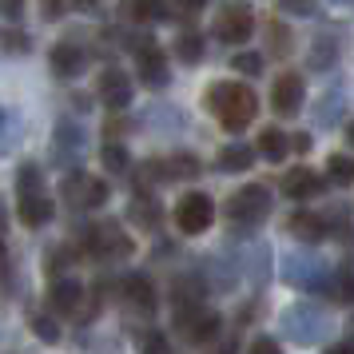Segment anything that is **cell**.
Wrapping results in <instances>:
<instances>
[{
	"instance_id": "obj_18",
	"label": "cell",
	"mask_w": 354,
	"mask_h": 354,
	"mask_svg": "<svg viewBox=\"0 0 354 354\" xmlns=\"http://www.w3.org/2000/svg\"><path fill=\"white\" fill-rule=\"evenodd\" d=\"M287 151H290V136H283L279 128L259 131V156H263V160L279 163V160H287Z\"/></svg>"
},
{
	"instance_id": "obj_5",
	"label": "cell",
	"mask_w": 354,
	"mask_h": 354,
	"mask_svg": "<svg viewBox=\"0 0 354 354\" xmlns=\"http://www.w3.org/2000/svg\"><path fill=\"white\" fill-rule=\"evenodd\" d=\"M211 223H215V203H211V195L187 192L176 203V227L183 235H199V231H207Z\"/></svg>"
},
{
	"instance_id": "obj_11",
	"label": "cell",
	"mask_w": 354,
	"mask_h": 354,
	"mask_svg": "<svg viewBox=\"0 0 354 354\" xmlns=\"http://www.w3.org/2000/svg\"><path fill=\"white\" fill-rule=\"evenodd\" d=\"M100 104L112 112H124L131 104V76H124L120 68H104L100 72Z\"/></svg>"
},
{
	"instance_id": "obj_42",
	"label": "cell",
	"mask_w": 354,
	"mask_h": 354,
	"mask_svg": "<svg viewBox=\"0 0 354 354\" xmlns=\"http://www.w3.org/2000/svg\"><path fill=\"white\" fill-rule=\"evenodd\" d=\"M351 335H354V319H351Z\"/></svg>"
},
{
	"instance_id": "obj_29",
	"label": "cell",
	"mask_w": 354,
	"mask_h": 354,
	"mask_svg": "<svg viewBox=\"0 0 354 354\" xmlns=\"http://www.w3.org/2000/svg\"><path fill=\"white\" fill-rule=\"evenodd\" d=\"M231 68L243 72V76H259V72H263V56H259V52H235V56H231Z\"/></svg>"
},
{
	"instance_id": "obj_16",
	"label": "cell",
	"mask_w": 354,
	"mask_h": 354,
	"mask_svg": "<svg viewBox=\"0 0 354 354\" xmlns=\"http://www.w3.org/2000/svg\"><path fill=\"white\" fill-rule=\"evenodd\" d=\"M52 219V203L44 192H32V195H20V223L24 227H44Z\"/></svg>"
},
{
	"instance_id": "obj_8",
	"label": "cell",
	"mask_w": 354,
	"mask_h": 354,
	"mask_svg": "<svg viewBox=\"0 0 354 354\" xmlns=\"http://www.w3.org/2000/svg\"><path fill=\"white\" fill-rule=\"evenodd\" d=\"M136 68H140V80H144L147 88H167V80H171L167 60H163V48H156L151 36L136 40Z\"/></svg>"
},
{
	"instance_id": "obj_33",
	"label": "cell",
	"mask_w": 354,
	"mask_h": 354,
	"mask_svg": "<svg viewBox=\"0 0 354 354\" xmlns=\"http://www.w3.org/2000/svg\"><path fill=\"white\" fill-rule=\"evenodd\" d=\"M283 12H295V17H315V0H283Z\"/></svg>"
},
{
	"instance_id": "obj_17",
	"label": "cell",
	"mask_w": 354,
	"mask_h": 354,
	"mask_svg": "<svg viewBox=\"0 0 354 354\" xmlns=\"http://www.w3.org/2000/svg\"><path fill=\"white\" fill-rule=\"evenodd\" d=\"M124 299H128L136 310H144V315H151V310H156V287L147 283L144 274H131L128 283H124Z\"/></svg>"
},
{
	"instance_id": "obj_28",
	"label": "cell",
	"mask_w": 354,
	"mask_h": 354,
	"mask_svg": "<svg viewBox=\"0 0 354 354\" xmlns=\"http://www.w3.org/2000/svg\"><path fill=\"white\" fill-rule=\"evenodd\" d=\"M100 160H104L108 171H128V167H131L128 151H124L120 144H104V147H100Z\"/></svg>"
},
{
	"instance_id": "obj_10",
	"label": "cell",
	"mask_w": 354,
	"mask_h": 354,
	"mask_svg": "<svg viewBox=\"0 0 354 354\" xmlns=\"http://www.w3.org/2000/svg\"><path fill=\"white\" fill-rule=\"evenodd\" d=\"M251 32H255V17L247 8H223L219 20H215V36L223 44H247Z\"/></svg>"
},
{
	"instance_id": "obj_7",
	"label": "cell",
	"mask_w": 354,
	"mask_h": 354,
	"mask_svg": "<svg viewBox=\"0 0 354 354\" xmlns=\"http://www.w3.org/2000/svg\"><path fill=\"white\" fill-rule=\"evenodd\" d=\"M84 128L76 120H60L56 131H52V160L60 163V167H76L84 156Z\"/></svg>"
},
{
	"instance_id": "obj_38",
	"label": "cell",
	"mask_w": 354,
	"mask_h": 354,
	"mask_svg": "<svg viewBox=\"0 0 354 354\" xmlns=\"http://www.w3.org/2000/svg\"><path fill=\"white\" fill-rule=\"evenodd\" d=\"M290 147H295V151H299V156H306V151H310V136H290Z\"/></svg>"
},
{
	"instance_id": "obj_1",
	"label": "cell",
	"mask_w": 354,
	"mask_h": 354,
	"mask_svg": "<svg viewBox=\"0 0 354 354\" xmlns=\"http://www.w3.org/2000/svg\"><path fill=\"white\" fill-rule=\"evenodd\" d=\"M207 108L215 112V120L227 131H243V128H251V120L259 112V96L239 80H223V84H211Z\"/></svg>"
},
{
	"instance_id": "obj_25",
	"label": "cell",
	"mask_w": 354,
	"mask_h": 354,
	"mask_svg": "<svg viewBox=\"0 0 354 354\" xmlns=\"http://www.w3.org/2000/svg\"><path fill=\"white\" fill-rule=\"evenodd\" d=\"M17 192L20 195H32V192H44V171L36 163H24L17 171Z\"/></svg>"
},
{
	"instance_id": "obj_9",
	"label": "cell",
	"mask_w": 354,
	"mask_h": 354,
	"mask_svg": "<svg viewBox=\"0 0 354 354\" xmlns=\"http://www.w3.org/2000/svg\"><path fill=\"white\" fill-rule=\"evenodd\" d=\"M303 96H306V88H303V76L299 72H283L271 84V108L279 115H295L303 108Z\"/></svg>"
},
{
	"instance_id": "obj_40",
	"label": "cell",
	"mask_w": 354,
	"mask_h": 354,
	"mask_svg": "<svg viewBox=\"0 0 354 354\" xmlns=\"http://www.w3.org/2000/svg\"><path fill=\"white\" fill-rule=\"evenodd\" d=\"M147 351H167V342H163V338L156 335V338H147Z\"/></svg>"
},
{
	"instance_id": "obj_22",
	"label": "cell",
	"mask_w": 354,
	"mask_h": 354,
	"mask_svg": "<svg viewBox=\"0 0 354 354\" xmlns=\"http://www.w3.org/2000/svg\"><path fill=\"white\" fill-rule=\"evenodd\" d=\"M128 17L140 20V24H151V20L167 17V8H163V0H131V4H128Z\"/></svg>"
},
{
	"instance_id": "obj_6",
	"label": "cell",
	"mask_w": 354,
	"mask_h": 354,
	"mask_svg": "<svg viewBox=\"0 0 354 354\" xmlns=\"http://www.w3.org/2000/svg\"><path fill=\"white\" fill-rule=\"evenodd\" d=\"M108 183L104 179H92V176H84V171H68L64 176V199L72 203V207H104L108 203Z\"/></svg>"
},
{
	"instance_id": "obj_13",
	"label": "cell",
	"mask_w": 354,
	"mask_h": 354,
	"mask_svg": "<svg viewBox=\"0 0 354 354\" xmlns=\"http://www.w3.org/2000/svg\"><path fill=\"white\" fill-rule=\"evenodd\" d=\"M48 303L56 315H80L84 306V287L76 283V279H56L48 290Z\"/></svg>"
},
{
	"instance_id": "obj_2",
	"label": "cell",
	"mask_w": 354,
	"mask_h": 354,
	"mask_svg": "<svg viewBox=\"0 0 354 354\" xmlns=\"http://www.w3.org/2000/svg\"><path fill=\"white\" fill-rule=\"evenodd\" d=\"M271 215V192L263 183H247L227 199V219L235 227H259Z\"/></svg>"
},
{
	"instance_id": "obj_15",
	"label": "cell",
	"mask_w": 354,
	"mask_h": 354,
	"mask_svg": "<svg viewBox=\"0 0 354 354\" xmlns=\"http://www.w3.org/2000/svg\"><path fill=\"white\" fill-rule=\"evenodd\" d=\"M287 231L295 235V239H306V243H319L330 235V227H326V219L322 215H315V211H295L287 219Z\"/></svg>"
},
{
	"instance_id": "obj_21",
	"label": "cell",
	"mask_w": 354,
	"mask_h": 354,
	"mask_svg": "<svg viewBox=\"0 0 354 354\" xmlns=\"http://www.w3.org/2000/svg\"><path fill=\"white\" fill-rule=\"evenodd\" d=\"M128 215H131V223H140V227H156L160 223V207H156L151 195H136L131 207H128Z\"/></svg>"
},
{
	"instance_id": "obj_19",
	"label": "cell",
	"mask_w": 354,
	"mask_h": 354,
	"mask_svg": "<svg viewBox=\"0 0 354 354\" xmlns=\"http://www.w3.org/2000/svg\"><path fill=\"white\" fill-rule=\"evenodd\" d=\"M251 163H255V147H247V144H227L223 151H219V171H227V176L247 171Z\"/></svg>"
},
{
	"instance_id": "obj_32",
	"label": "cell",
	"mask_w": 354,
	"mask_h": 354,
	"mask_svg": "<svg viewBox=\"0 0 354 354\" xmlns=\"http://www.w3.org/2000/svg\"><path fill=\"white\" fill-rule=\"evenodd\" d=\"M40 12H44V20H60L68 12V0H40Z\"/></svg>"
},
{
	"instance_id": "obj_35",
	"label": "cell",
	"mask_w": 354,
	"mask_h": 354,
	"mask_svg": "<svg viewBox=\"0 0 354 354\" xmlns=\"http://www.w3.org/2000/svg\"><path fill=\"white\" fill-rule=\"evenodd\" d=\"M0 12H4V20L17 24V20L24 17V0H0Z\"/></svg>"
},
{
	"instance_id": "obj_14",
	"label": "cell",
	"mask_w": 354,
	"mask_h": 354,
	"mask_svg": "<svg viewBox=\"0 0 354 354\" xmlns=\"http://www.w3.org/2000/svg\"><path fill=\"white\" fill-rule=\"evenodd\" d=\"M283 192L290 199H315V195H322V176L310 171V167H295V171L283 176Z\"/></svg>"
},
{
	"instance_id": "obj_23",
	"label": "cell",
	"mask_w": 354,
	"mask_h": 354,
	"mask_svg": "<svg viewBox=\"0 0 354 354\" xmlns=\"http://www.w3.org/2000/svg\"><path fill=\"white\" fill-rule=\"evenodd\" d=\"M176 56L183 60V64H199V60H203V36L199 32H183L176 40Z\"/></svg>"
},
{
	"instance_id": "obj_3",
	"label": "cell",
	"mask_w": 354,
	"mask_h": 354,
	"mask_svg": "<svg viewBox=\"0 0 354 354\" xmlns=\"http://www.w3.org/2000/svg\"><path fill=\"white\" fill-rule=\"evenodd\" d=\"M219 326H223V319H219L215 310H207L203 303H179L176 306V330L187 338V342H195V346L219 338Z\"/></svg>"
},
{
	"instance_id": "obj_31",
	"label": "cell",
	"mask_w": 354,
	"mask_h": 354,
	"mask_svg": "<svg viewBox=\"0 0 354 354\" xmlns=\"http://www.w3.org/2000/svg\"><path fill=\"white\" fill-rule=\"evenodd\" d=\"M267 40H274V56H287L290 52V36H287V28H283V24H271V28H267Z\"/></svg>"
},
{
	"instance_id": "obj_30",
	"label": "cell",
	"mask_w": 354,
	"mask_h": 354,
	"mask_svg": "<svg viewBox=\"0 0 354 354\" xmlns=\"http://www.w3.org/2000/svg\"><path fill=\"white\" fill-rule=\"evenodd\" d=\"M32 330L44 338V342H56V338H60V326H56V319H48V315H32Z\"/></svg>"
},
{
	"instance_id": "obj_37",
	"label": "cell",
	"mask_w": 354,
	"mask_h": 354,
	"mask_svg": "<svg viewBox=\"0 0 354 354\" xmlns=\"http://www.w3.org/2000/svg\"><path fill=\"white\" fill-rule=\"evenodd\" d=\"M251 351H255V354H279V342H274V338H255V342H251Z\"/></svg>"
},
{
	"instance_id": "obj_27",
	"label": "cell",
	"mask_w": 354,
	"mask_h": 354,
	"mask_svg": "<svg viewBox=\"0 0 354 354\" xmlns=\"http://www.w3.org/2000/svg\"><path fill=\"white\" fill-rule=\"evenodd\" d=\"M28 52V36L17 28H0V56H24Z\"/></svg>"
},
{
	"instance_id": "obj_41",
	"label": "cell",
	"mask_w": 354,
	"mask_h": 354,
	"mask_svg": "<svg viewBox=\"0 0 354 354\" xmlns=\"http://www.w3.org/2000/svg\"><path fill=\"white\" fill-rule=\"evenodd\" d=\"M346 140H351V147H354V120H351V128H346Z\"/></svg>"
},
{
	"instance_id": "obj_24",
	"label": "cell",
	"mask_w": 354,
	"mask_h": 354,
	"mask_svg": "<svg viewBox=\"0 0 354 354\" xmlns=\"http://www.w3.org/2000/svg\"><path fill=\"white\" fill-rule=\"evenodd\" d=\"M326 176H330V183H338V187H351L354 183V160L351 156H330V160H326Z\"/></svg>"
},
{
	"instance_id": "obj_34",
	"label": "cell",
	"mask_w": 354,
	"mask_h": 354,
	"mask_svg": "<svg viewBox=\"0 0 354 354\" xmlns=\"http://www.w3.org/2000/svg\"><path fill=\"white\" fill-rule=\"evenodd\" d=\"M64 267H72V251H68V247H60V251H52V259H48V271H52V274H60Z\"/></svg>"
},
{
	"instance_id": "obj_4",
	"label": "cell",
	"mask_w": 354,
	"mask_h": 354,
	"mask_svg": "<svg viewBox=\"0 0 354 354\" xmlns=\"http://www.w3.org/2000/svg\"><path fill=\"white\" fill-rule=\"evenodd\" d=\"M84 247L92 259H104V263H115V259H128L136 251L131 235H124L115 223H100V227H88L84 235Z\"/></svg>"
},
{
	"instance_id": "obj_26",
	"label": "cell",
	"mask_w": 354,
	"mask_h": 354,
	"mask_svg": "<svg viewBox=\"0 0 354 354\" xmlns=\"http://www.w3.org/2000/svg\"><path fill=\"white\" fill-rule=\"evenodd\" d=\"M195 176H199V160L195 156H183L179 151V156L167 160V179H195Z\"/></svg>"
},
{
	"instance_id": "obj_12",
	"label": "cell",
	"mask_w": 354,
	"mask_h": 354,
	"mask_svg": "<svg viewBox=\"0 0 354 354\" xmlns=\"http://www.w3.org/2000/svg\"><path fill=\"white\" fill-rule=\"evenodd\" d=\"M48 64H52V76H60V80H76L84 68H88V52H84L80 44H72V40H60V44L52 48Z\"/></svg>"
},
{
	"instance_id": "obj_39",
	"label": "cell",
	"mask_w": 354,
	"mask_h": 354,
	"mask_svg": "<svg viewBox=\"0 0 354 354\" xmlns=\"http://www.w3.org/2000/svg\"><path fill=\"white\" fill-rule=\"evenodd\" d=\"M179 4H183V12H199V8H203L207 0H179Z\"/></svg>"
},
{
	"instance_id": "obj_20",
	"label": "cell",
	"mask_w": 354,
	"mask_h": 354,
	"mask_svg": "<svg viewBox=\"0 0 354 354\" xmlns=\"http://www.w3.org/2000/svg\"><path fill=\"white\" fill-rule=\"evenodd\" d=\"M24 136V124H20V112L17 108H0V156L12 151Z\"/></svg>"
},
{
	"instance_id": "obj_36",
	"label": "cell",
	"mask_w": 354,
	"mask_h": 354,
	"mask_svg": "<svg viewBox=\"0 0 354 354\" xmlns=\"http://www.w3.org/2000/svg\"><path fill=\"white\" fill-rule=\"evenodd\" d=\"M335 290H338V299H342V303H354V271H346V274H342Z\"/></svg>"
}]
</instances>
